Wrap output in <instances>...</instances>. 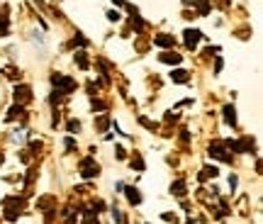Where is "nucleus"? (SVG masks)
I'll use <instances>...</instances> for the list:
<instances>
[{"label":"nucleus","mask_w":263,"mask_h":224,"mask_svg":"<svg viewBox=\"0 0 263 224\" xmlns=\"http://www.w3.org/2000/svg\"><path fill=\"white\" fill-rule=\"evenodd\" d=\"M51 85H54V88H57V93H61V95H71L76 90V81H73V78L61 76V73L51 76Z\"/></svg>","instance_id":"f257e3e1"},{"label":"nucleus","mask_w":263,"mask_h":224,"mask_svg":"<svg viewBox=\"0 0 263 224\" xmlns=\"http://www.w3.org/2000/svg\"><path fill=\"white\" fill-rule=\"evenodd\" d=\"M98 173H100V166H98V163H93L90 159L81 161V176L83 178H95Z\"/></svg>","instance_id":"f03ea898"},{"label":"nucleus","mask_w":263,"mask_h":224,"mask_svg":"<svg viewBox=\"0 0 263 224\" xmlns=\"http://www.w3.org/2000/svg\"><path fill=\"white\" fill-rule=\"evenodd\" d=\"M183 34H185L183 39H185V47H188V49H195L197 42L202 39V32H200V29H185Z\"/></svg>","instance_id":"7ed1b4c3"},{"label":"nucleus","mask_w":263,"mask_h":224,"mask_svg":"<svg viewBox=\"0 0 263 224\" xmlns=\"http://www.w3.org/2000/svg\"><path fill=\"white\" fill-rule=\"evenodd\" d=\"M15 100H17V103H27V100H32V88H29V85H20V88H15Z\"/></svg>","instance_id":"20e7f679"},{"label":"nucleus","mask_w":263,"mask_h":224,"mask_svg":"<svg viewBox=\"0 0 263 224\" xmlns=\"http://www.w3.org/2000/svg\"><path fill=\"white\" fill-rule=\"evenodd\" d=\"M159 61L161 64H180V61H183V56L180 54H176V51H163V54H159Z\"/></svg>","instance_id":"39448f33"},{"label":"nucleus","mask_w":263,"mask_h":224,"mask_svg":"<svg viewBox=\"0 0 263 224\" xmlns=\"http://www.w3.org/2000/svg\"><path fill=\"white\" fill-rule=\"evenodd\" d=\"M210 156H215V159H219V161H232V156L224 154V146H222V144H212V146H210Z\"/></svg>","instance_id":"423d86ee"},{"label":"nucleus","mask_w":263,"mask_h":224,"mask_svg":"<svg viewBox=\"0 0 263 224\" xmlns=\"http://www.w3.org/2000/svg\"><path fill=\"white\" fill-rule=\"evenodd\" d=\"M171 81H173V83H188L190 73L185 68H176V71H171Z\"/></svg>","instance_id":"0eeeda50"},{"label":"nucleus","mask_w":263,"mask_h":224,"mask_svg":"<svg viewBox=\"0 0 263 224\" xmlns=\"http://www.w3.org/2000/svg\"><path fill=\"white\" fill-rule=\"evenodd\" d=\"M154 44H156V47H173L176 39L171 37V34H166V32H161L159 37H154Z\"/></svg>","instance_id":"6e6552de"},{"label":"nucleus","mask_w":263,"mask_h":224,"mask_svg":"<svg viewBox=\"0 0 263 224\" xmlns=\"http://www.w3.org/2000/svg\"><path fill=\"white\" fill-rule=\"evenodd\" d=\"M222 112H224V122H227V124L236 127V107H234V105H227Z\"/></svg>","instance_id":"1a4fd4ad"},{"label":"nucleus","mask_w":263,"mask_h":224,"mask_svg":"<svg viewBox=\"0 0 263 224\" xmlns=\"http://www.w3.org/2000/svg\"><path fill=\"white\" fill-rule=\"evenodd\" d=\"M10 34V20L8 12H0V37H8Z\"/></svg>","instance_id":"9d476101"},{"label":"nucleus","mask_w":263,"mask_h":224,"mask_svg":"<svg viewBox=\"0 0 263 224\" xmlns=\"http://www.w3.org/2000/svg\"><path fill=\"white\" fill-rule=\"evenodd\" d=\"M127 200H129L132 205H139L141 202V193L137 188H127Z\"/></svg>","instance_id":"9b49d317"},{"label":"nucleus","mask_w":263,"mask_h":224,"mask_svg":"<svg viewBox=\"0 0 263 224\" xmlns=\"http://www.w3.org/2000/svg\"><path fill=\"white\" fill-rule=\"evenodd\" d=\"M171 193H176V195H185V183H183V180H176V183L171 185Z\"/></svg>","instance_id":"f8f14e48"},{"label":"nucleus","mask_w":263,"mask_h":224,"mask_svg":"<svg viewBox=\"0 0 263 224\" xmlns=\"http://www.w3.org/2000/svg\"><path fill=\"white\" fill-rule=\"evenodd\" d=\"M76 61H78V66H81V68H88V59H85V51H78V54H76Z\"/></svg>","instance_id":"ddd939ff"},{"label":"nucleus","mask_w":263,"mask_h":224,"mask_svg":"<svg viewBox=\"0 0 263 224\" xmlns=\"http://www.w3.org/2000/svg\"><path fill=\"white\" fill-rule=\"evenodd\" d=\"M78 44V47H88V39L81 37V32H76V37H73V47Z\"/></svg>","instance_id":"4468645a"},{"label":"nucleus","mask_w":263,"mask_h":224,"mask_svg":"<svg viewBox=\"0 0 263 224\" xmlns=\"http://www.w3.org/2000/svg\"><path fill=\"white\" fill-rule=\"evenodd\" d=\"M202 171H205V173H202V178H215L217 176V168L215 166H205Z\"/></svg>","instance_id":"2eb2a0df"},{"label":"nucleus","mask_w":263,"mask_h":224,"mask_svg":"<svg viewBox=\"0 0 263 224\" xmlns=\"http://www.w3.org/2000/svg\"><path fill=\"white\" fill-rule=\"evenodd\" d=\"M78 129H81V122H78V120H71V122H68V132H71V134H76Z\"/></svg>","instance_id":"dca6fc26"},{"label":"nucleus","mask_w":263,"mask_h":224,"mask_svg":"<svg viewBox=\"0 0 263 224\" xmlns=\"http://www.w3.org/2000/svg\"><path fill=\"white\" fill-rule=\"evenodd\" d=\"M107 20H110V22H117V20H120V12H117V10H107Z\"/></svg>","instance_id":"f3484780"},{"label":"nucleus","mask_w":263,"mask_h":224,"mask_svg":"<svg viewBox=\"0 0 263 224\" xmlns=\"http://www.w3.org/2000/svg\"><path fill=\"white\" fill-rule=\"evenodd\" d=\"M137 166V171H144V161L139 159V156H137V159H132V168Z\"/></svg>","instance_id":"a211bd4d"},{"label":"nucleus","mask_w":263,"mask_h":224,"mask_svg":"<svg viewBox=\"0 0 263 224\" xmlns=\"http://www.w3.org/2000/svg\"><path fill=\"white\" fill-rule=\"evenodd\" d=\"M112 219H115L117 224L122 222V215H120V210H117V207H112Z\"/></svg>","instance_id":"6ab92c4d"},{"label":"nucleus","mask_w":263,"mask_h":224,"mask_svg":"<svg viewBox=\"0 0 263 224\" xmlns=\"http://www.w3.org/2000/svg\"><path fill=\"white\" fill-rule=\"evenodd\" d=\"M73 149H76V141L68 137V139H66V151H73Z\"/></svg>","instance_id":"aec40b11"},{"label":"nucleus","mask_w":263,"mask_h":224,"mask_svg":"<svg viewBox=\"0 0 263 224\" xmlns=\"http://www.w3.org/2000/svg\"><path fill=\"white\" fill-rule=\"evenodd\" d=\"M236 183H239V180H236V176H229V188H232V190L236 188Z\"/></svg>","instance_id":"412c9836"},{"label":"nucleus","mask_w":263,"mask_h":224,"mask_svg":"<svg viewBox=\"0 0 263 224\" xmlns=\"http://www.w3.org/2000/svg\"><path fill=\"white\" fill-rule=\"evenodd\" d=\"M222 71V59H217V64H215V73H219Z\"/></svg>","instance_id":"4be33fe9"},{"label":"nucleus","mask_w":263,"mask_h":224,"mask_svg":"<svg viewBox=\"0 0 263 224\" xmlns=\"http://www.w3.org/2000/svg\"><path fill=\"white\" fill-rule=\"evenodd\" d=\"M197 0H183V5H195Z\"/></svg>","instance_id":"5701e85b"},{"label":"nucleus","mask_w":263,"mask_h":224,"mask_svg":"<svg viewBox=\"0 0 263 224\" xmlns=\"http://www.w3.org/2000/svg\"><path fill=\"white\" fill-rule=\"evenodd\" d=\"M112 5H124V0H112Z\"/></svg>","instance_id":"b1692460"}]
</instances>
